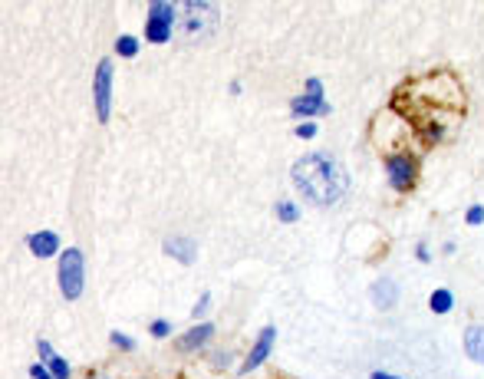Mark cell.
I'll use <instances>...</instances> for the list:
<instances>
[{"label":"cell","instance_id":"1","mask_svg":"<svg viewBox=\"0 0 484 379\" xmlns=\"http://www.w3.org/2000/svg\"><path fill=\"white\" fill-rule=\"evenodd\" d=\"M290 175H293V185L300 188V195H303L306 201L320 205V208L336 205V201L346 195V185H349L346 168H343L333 156H326V152L303 156L293 168H290Z\"/></svg>","mask_w":484,"mask_h":379},{"label":"cell","instance_id":"2","mask_svg":"<svg viewBox=\"0 0 484 379\" xmlns=\"http://www.w3.org/2000/svg\"><path fill=\"white\" fill-rule=\"evenodd\" d=\"M56 277H60V287H63V297L66 300H79L86 284V261H83V251L79 248H66L60 254V268H56Z\"/></svg>","mask_w":484,"mask_h":379},{"label":"cell","instance_id":"3","mask_svg":"<svg viewBox=\"0 0 484 379\" xmlns=\"http://www.w3.org/2000/svg\"><path fill=\"white\" fill-rule=\"evenodd\" d=\"M178 17H181V34L191 40V36L211 30L214 17H218V7H214V4H204V0H191V4H181L178 7Z\"/></svg>","mask_w":484,"mask_h":379},{"label":"cell","instance_id":"4","mask_svg":"<svg viewBox=\"0 0 484 379\" xmlns=\"http://www.w3.org/2000/svg\"><path fill=\"white\" fill-rule=\"evenodd\" d=\"M178 17V7L175 4H152L148 7V24H145V36L152 40V44H168L171 40V24Z\"/></svg>","mask_w":484,"mask_h":379},{"label":"cell","instance_id":"5","mask_svg":"<svg viewBox=\"0 0 484 379\" xmlns=\"http://www.w3.org/2000/svg\"><path fill=\"white\" fill-rule=\"evenodd\" d=\"M93 99H96V116L106 126L112 116V63L99 60L96 66V79H93Z\"/></svg>","mask_w":484,"mask_h":379},{"label":"cell","instance_id":"6","mask_svg":"<svg viewBox=\"0 0 484 379\" xmlns=\"http://www.w3.org/2000/svg\"><path fill=\"white\" fill-rule=\"evenodd\" d=\"M385 175H389V185L392 188H408L415 181V158L399 152V156H389L385 162Z\"/></svg>","mask_w":484,"mask_h":379},{"label":"cell","instance_id":"7","mask_svg":"<svg viewBox=\"0 0 484 379\" xmlns=\"http://www.w3.org/2000/svg\"><path fill=\"white\" fill-rule=\"evenodd\" d=\"M273 336H277V330L273 327H263V333L257 336V343H254V350L247 353V360H244V366H241V373H254L257 366H261L267 356H271V350H273Z\"/></svg>","mask_w":484,"mask_h":379},{"label":"cell","instance_id":"8","mask_svg":"<svg viewBox=\"0 0 484 379\" xmlns=\"http://www.w3.org/2000/svg\"><path fill=\"white\" fill-rule=\"evenodd\" d=\"M165 254H171V258L181 261V264H195L198 244L191 241V238H185V234H175V238H168V241H165Z\"/></svg>","mask_w":484,"mask_h":379},{"label":"cell","instance_id":"9","mask_svg":"<svg viewBox=\"0 0 484 379\" xmlns=\"http://www.w3.org/2000/svg\"><path fill=\"white\" fill-rule=\"evenodd\" d=\"M30 251H34L36 258H53L56 251H60V234L56 231H36L30 234Z\"/></svg>","mask_w":484,"mask_h":379},{"label":"cell","instance_id":"10","mask_svg":"<svg viewBox=\"0 0 484 379\" xmlns=\"http://www.w3.org/2000/svg\"><path fill=\"white\" fill-rule=\"evenodd\" d=\"M369 297H373V303L379 310H389V307H395V300H399V284H395V281H379V284L369 290Z\"/></svg>","mask_w":484,"mask_h":379},{"label":"cell","instance_id":"11","mask_svg":"<svg viewBox=\"0 0 484 379\" xmlns=\"http://www.w3.org/2000/svg\"><path fill=\"white\" fill-rule=\"evenodd\" d=\"M214 336V327L211 323H198L195 330H188L185 336H181V350H185V353H195V350H201L204 343H208V340H211Z\"/></svg>","mask_w":484,"mask_h":379},{"label":"cell","instance_id":"12","mask_svg":"<svg viewBox=\"0 0 484 379\" xmlns=\"http://www.w3.org/2000/svg\"><path fill=\"white\" fill-rule=\"evenodd\" d=\"M465 353L484 366V327H471L465 333Z\"/></svg>","mask_w":484,"mask_h":379},{"label":"cell","instance_id":"13","mask_svg":"<svg viewBox=\"0 0 484 379\" xmlns=\"http://www.w3.org/2000/svg\"><path fill=\"white\" fill-rule=\"evenodd\" d=\"M290 109H293V116H316V112H330V106L316 96H300V99H293Z\"/></svg>","mask_w":484,"mask_h":379},{"label":"cell","instance_id":"14","mask_svg":"<svg viewBox=\"0 0 484 379\" xmlns=\"http://www.w3.org/2000/svg\"><path fill=\"white\" fill-rule=\"evenodd\" d=\"M432 313H448L451 307H455V297H451V290H445V287H438V290L432 293Z\"/></svg>","mask_w":484,"mask_h":379},{"label":"cell","instance_id":"15","mask_svg":"<svg viewBox=\"0 0 484 379\" xmlns=\"http://www.w3.org/2000/svg\"><path fill=\"white\" fill-rule=\"evenodd\" d=\"M46 366V373H50V379H69L73 373H69V363L63 360V356H50V360L43 363Z\"/></svg>","mask_w":484,"mask_h":379},{"label":"cell","instance_id":"16","mask_svg":"<svg viewBox=\"0 0 484 379\" xmlns=\"http://www.w3.org/2000/svg\"><path fill=\"white\" fill-rule=\"evenodd\" d=\"M116 53H119V56H136V53H138V40H136V36H128V34H122L119 40H116Z\"/></svg>","mask_w":484,"mask_h":379},{"label":"cell","instance_id":"17","mask_svg":"<svg viewBox=\"0 0 484 379\" xmlns=\"http://www.w3.org/2000/svg\"><path fill=\"white\" fill-rule=\"evenodd\" d=\"M277 218H281V221H297V218H300V208L290 205V201H281V205H277Z\"/></svg>","mask_w":484,"mask_h":379},{"label":"cell","instance_id":"18","mask_svg":"<svg viewBox=\"0 0 484 379\" xmlns=\"http://www.w3.org/2000/svg\"><path fill=\"white\" fill-rule=\"evenodd\" d=\"M109 340L119 346V350H136V340H132V336H126V333H119V330H112Z\"/></svg>","mask_w":484,"mask_h":379},{"label":"cell","instance_id":"19","mask_svg":"<svg viewBox=\"0 0 484 379\" xmlns=\"http://www.w3.org/2000/svg\"><path fill=\"white\" fill-rule=\"evenodd\" d=\"M465 221H468V224H484V208H481V205H471V208L465 211Z\"/></svg>","mask_w":484,"mask_h":379},{"label":"cell","instance_id":"20","mask_svg":"<svg viewBox=\"0 0 484 379\" xmlns=\"http://www.w3.org/2000/svg\"><path fill=\"white\" fill-rule=\"evenodd\" d=\"M148 333H152L155 340H158V336H168L171 333V323H168V320H155L152 327H148Z\"/></svg>","mask_w":484,"mask_h":379},{"label":"cell","instance_id":"21","mask_svg":"<svg viewBox=\"0 0 484 379\" xmlns=\"http://www.w3.org/2000/svg\"><path fill=\"white\" fill-rule=\"evenodd\" d=\"M208 307H211V293H201V297H198V303H195V317H204V313H208Z\"/></svg>","mask_w":484,"mask_h":379},{"label":"cell","instance_id":"22","mask_svg":"<svg viewBox=\"0 0 484 379\" xmlns=\"http://www.w3.org/2000/svg\"><path fill=\"white\" fill-rule=\"evenodd\" d=\"M297 136H300V138H313V136H316V122H300V126H297Z\"/></svg>","mask_w":484,"mask_h":379},{"label":"cell","instance_id":"23","mask_svg":"<svg viewBox=\"0 0 484 379\" xmlns=\"http://www.w3.org/2000/svg\"><path fill=\"white\" fill-rule=\"evenodd\" d=\"M306 96H316V99H323V83H320V79H306Z\"/></svg>","mask_w":484,"mask_h":379},{"label":"cell","instance_id":"24","mask_svg":"<svg viewBox=\"0 0 484 379\" xmlns=\"http://www.w3.org/2000/svg\"><path fill=\"white\" fill-rule=\"evenodd\" d=\"M36 350H40V356H43V363H46V360H50V356H56V353H53V346H50V343H46V340H36Z\"/></svg>","mask_w":484,"mask_h":379},{"label":"cell","instance_id":"25","mask_svg":"<svg viewBox=\"0 0 484 379\" xmlns=\"http://www.w3.org/2000/svg\"><path fill=\"white\" fill-rule=\"evenodd\" d=\"M415 258L422 261V264H428V261H432V254H428V244H415Z\"/></svg>","mask_w":484,"mask_h":379},{"label":"cell","instance_id":"26","mask_svg":"<svg viewBox=\"0 0 484 379\" xmlns=\"http://www.w3.org/2000/svg\"><path fill=\"white\" fill-rule=\"evenodd\" d=\"M30 376H34V379H50V373H46V366H43V363H36V366H30Z\"/></svg>","mask_w":484,"mask_h":379},{"label":"cell","instance_id":"27","mask_svg":"<svg viewBox=\"0 0 484 379\" xmlns=\"http://www.w3.org/2000/svg\"><path fill=\"white\" fill-rule=\"evenodd\" d=\"M373 379H395V376H389V373H373Z\"/></svg>","mask_w":484,"mask_h":379}]
</instances>
